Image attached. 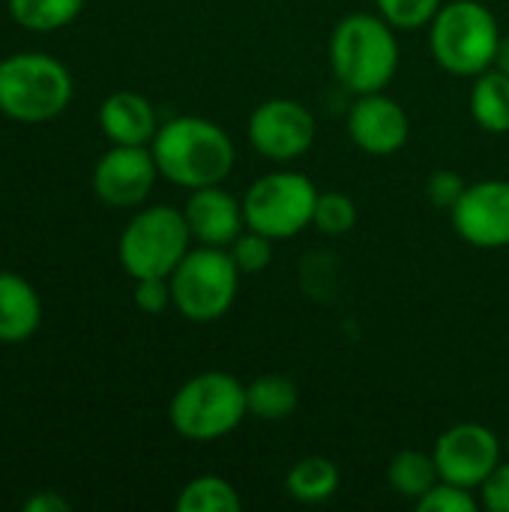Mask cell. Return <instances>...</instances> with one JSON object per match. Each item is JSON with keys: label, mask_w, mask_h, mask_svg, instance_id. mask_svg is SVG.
Listing matches in <instances>:
<instances>
[{"label": "cell", "mask_w": 509, "mask_h": 512, "mask_svg": "<svg viewBox=\"0 0 509 512\" xmlns=\"http://www.w3.org/2000/svg\"><path fill=\"white\" fill-rule=\"evenodd\" d=\"M150 150L159 174L189 192L222 183L234 168L231 135L204 117H174L162 123Z\"/></svg>", "instance_id": "obj_1"}, {"label": "cell", "mask_w": 509, "mask_h": 512, "mask_svg": "<svg viewBox=\"0 0 509 512\" xmlns=\"http://www.w3.org/2000/svg\"><path fill=\"white\" fill-rule=\"evenodd\" d=\"M330 66L336 78L357 96L384 90L399 69V42L393 24L369 12L342 18L330 36Z\"/></svg>", "instance_id": "obj_2"}, {"label": "cell", "mask_w": 509, "mask_h": 512, "mask_svg": "<svg viewBox=\"0 0 509 512\" xmlns=\"http://www.w3.org/2000/svg\"><path fill=\"white\" fill-rule=\"evenodd\" d=\"M69 69L42 51H21L0 60V114L18 123H45L72 102Z\"/></svg>", "instance_id": "obj_3"}, {"label": "cell", "mask_w": 509, "mask_h": 512, "mask_svg": "<svg viewBox=\"0 0 509 512\" xmlns=\"http://www.w3.org/2000/svg\"><path fill=\"white\" fill-rule=\"evenodd\" d=\"M501 27L489 6L477 0H453L438 9L429 30V45L435 60L465 78H477L492 69L501 48Z\"/></svg>", "instance_id": "obj_4"}, {"label": "cell", "mask_w": 509, "mask_h": 512, "mask_svg": "<svg viewBox=\"0 0 509 512\" xmlns=\"http://www.w3.org/2000/svg\"><path fill=\"white\" fill-rule=\"evenodd\" d=\"M249 417L246 387L228 372H201L189 378L168 405V420L186 441H219Z\"/></svg>", "instance_id": "obj_5"}, {"label": "cell", "mask_w": 509, "mask_h": 512, "mask_svg": "<svg viewBox=\"0 0 509 512\" xmlns=\"http://www.w3.org/2000/svg\"><path fill=\"white\" fill-rule=\"evenodd\" d=\"M189 243H192V231L183 210L156 204V207H144L129 219V225L120 234L117 255L132 279L171 276L177 264L186 258Z\"/></svg>", "instance_id": "obj_6"}, {"label": "cell", "mask_w": 509, "mask_h": 512, "mask_svg": "<svg viewBox=\"0 0 509 512\" xmlns=\"http://www.w3.org/2000/svg\"><path fill=\"white\" fill-rule=\"evenodd\" d=\"M240 276L231 252L219 246L189 249L171 273L174 309L195 324L219 321L237 300Z\"/></svg>", "instance_id": "obj_7"}, {"label": "cell", "mask_w": 509, "mask_h": 512, "mask_svg": "<svg viewBox=\"0 0 509 512\" xmlns=\"http://www.w3.org/2000/svg\"><path fill=\"white\" fill-rule=\"evenodd\" d=\"M315 183L300 171H276L255 180L243 198L246 228L267 234L270 240H288L306 231L318 204Z\"/></svg>", "instance_id": "obj_8"}, {"label": "cell", "mask_w": 509, "mask_h": 512, "mask_svg": "<svg viewBox=\"0 0 509 512\" xmlns=\"http://www.w3.org/2000/svg\"><path fill=\"white\" fill-rule=\"evenodd\" d=\"M432 456L441 480L477 489L501 465V441L483 423H456L438 435Z\"/></svg>", "instance_id": "obj_9"}, {"label": "cell", "mask_w": 509, "mask_h": 512, "mask_svg": "<svg viewBox=\"0 0 509 512\" xmlns=\"http://www.w3.org/2000/svg\"><path fill=\"white\" fill-rule=\"evenodd\" d=\"M315 117L297 99H267L249 117V141L252 147L273 159L291 162L312 150L315 144Z\"/></svg>", "instance_id": "obj_10"}, {"label": "cell", "mask_w": 509, "mask_h": 512, "mask_svg": "<svg viewBox=\"0 0 509 512\" xmlns=\"http://www.w3.org/2000/svg\"><path fill=\"white\" fill-rule=\"evenodd\" d=\"M159 174V165L153 159V150L132 147V144H114L93 168V192L102 204L126 210L147 201L153 192Z\"/></svg>", "instance_id": "obj_11"}, {"label": "cell", "mask_w": 509, "mask_h": 512, "mask_svg": "<svg viewBox=\"0 0 509 512\" xmlns=\"http://www.w3.org/2000/svg\"><path fill=\"white\" fill-rule=\"evenodd\" d=\"M450 213L453 228L465 243L480 249L509 246V180H483L468 186Z\"/></svg>", "instance_id": "obj_12"}, {"label": "cell", "mask_w": 509, "mask_h": 512, "mask_svg": "<svg viewBox=\"0 0 509 512\" xmlns=\"http://www.w3.org/2000/svg\"><path fill=\"white\" fill-rule=\"evenodd\" d=\"M348 135L369 156H393L408 144L411 123L405 108L378 93H360L348 111Z\"/></svg>", "instance_id": "obj_13"}, {"label": "cell", "mask_w": 509, "mask_h": 512, "mask_svg": "<svg viewBox=\"0 0 509 512\" xmlns=\"http://www.w3.org/2000/svg\"><path fill=\"white\" fill-rule=\"evenodd\" d=\"M183 216L189 222L192 240H198L201 246L225 249L246 228L243 204L228 189H222V183L192 189V195L183 207Z\"/></svg>", "instance_id": "obj_14"}, {"label": "cell", "mask_w": 509, "mask_h": 512, "mask_svg": "<svg viewBox=\"0 0 509 512\" xmlns=\"http://www.w3.org/2000/svg\"><path fill=\"white\" fill-rule=\"evenodd\" d=\"M99 129L111 144L147 147L159 132V120L153 105L141 93L120 90L99 105Z\"/></svg>", "instance_id": "obj_15"}, {"label": "cell", "mask_w": 509, "mask_h": 512, "mask_svg": "<svg viewBox=\"0 0 509 512\" xmlns=\"http://www.w3.org/2000/svg\"><path fill=\"white\" fill-rule=\"evenodd\" d=\"M42 324V300L36 288L12 273L0 270V342L18 345L27 342Z\"/></svg>", "instance_id": "obj_16"}, {"label": "cell", "mask_w": 509, "mask_h": 512, "mask_svg": "<svg viewBox=\"0 0 509 512\" xmlns=\"http://www.w3.org/2000/svg\"><path fill=\"white\" fill-rule=\"evenodd\" d=\"M471 114L492 135L509 132V75L498 66L480 72L471 87Z\"/></svg>", "instance_id": "obj_17"}, {"label": "cell", "mask_w": 509, "mask_h": 512, "mask_svg": "<svg viewBox=\"0 0 509 512\" xmlns=\"http://www.w3.org/2000/svg\"><path fill=\"white\" fill-rule=\"evenodd\" d=\"M339 483H342V474H339L336 462H330L327 456H306V459L294 462L285 477L288 495L300 504L330 501L339 492Z\"/></svg>", "instance_id": "obj_18"}, {"label": "cell", "mask_w": 509, "mask_h": 512, "mask_svg": "<svg viewBox=\"0 0 509 512\" xmlns=\"http://www.w3.org/2000/svg\"><path fill=\"white\" fill-rule=\"evenodd\" d=\"M387 480L393 486L396 495L408 498V501H420L435 483H441L438 465L432 453H420V450H402L390 459L387 465Z\"/></svg>", "instance_id": "obj_19"}, {"label": "cell", "mask_w": 509, "mask_h": 512, "mask_svg": "<svg viewBox=\"0 0 509 512\" xmlns=\"http://www.w3.org/2000/svg\"><path fill=\"white\" fill-rule=\"evenodd\" d=\"M297 384L285 375H261L246 387L249 414L267 423H279L297 411Z\"/></svg>", "instance_id": "obj_20"}, {"label": "cell", "mask_w": 509, "mask_h": 512, "mask_svg": "<svg viewBox=\"0 0 509 512\" xmlns=\"http://www.w3.org/2000/svg\"><path fill=\"white\" fill-rule=\"evenodd\" d=\"M243 510V498L225 477H195L177 495V512H237Z\"/></svg>", "instance_id": "obj_21"}, {"label": "cell", "mask_w": 509, "mask_h": 512, "mask_svg": "<svg viewBox=\"0 0 509 512\" xmlns=\"http://www.w3.org/2000/svg\"><path fill=\"white\" fill-rule=\"evenodd\" d=\"M6 6L12 21L24 30L51 33L72 24L81 15L84 0H6Z\"/></svg>", "instance_id": "obj_22"}, {"label": "cell", "mask_w": 509, "mask_h": 512, "mask_svg": "<svg viewBox=\"0 0 509 512\" xmlns=\"http://www.w3.org/2000/svg\"><path fill=\"white\" fill-rule=\"evenodd\" d=\"M312 225L327 237H342L357 225V204L345 192H321Z\"/></svg>", "instance_id": "obj_23"}, {"label": "cell", "mask_w": 509, "mask_h": 512, "mask_svg": "<svg viewBox=\"0 0 509 512\" xmlns=\"http://www.w3.org/2000/svg\"><path fill=\"white\" fill-rule=\"evenodd\" d=\"M228 252H231V258H234V264H237V270L243 276H255V273L270 267V261H273V240L267 234L255 231V228H246V231L237 234V240L228 246Z\"/></svg>", "instance_id": "obj_24"}, {"label": "cell", "mask_w": 509, "mask_h": 512, "mask_svg": "<svg viewBox=\"0 0 509 512\" xmlns=\"http://www.w3.org/2000/svg\"><path fill=\"white\" fill-rule=\"evenodd\" d=\"M381 18H387L399 30H414L432 24L441 9V0H375Z\"/></svg>", "instance_id": "obj_25"}, {"label": "cell", "mask_w": 509, "mask_h": 512, "mask_svg": "<svg viewBox=\"0 0 509 512\" xmlns=\"http://www.w3.org/2000/svg\"><path fill=\"white\" fill-rule=\"evenodd\" d=\"M420 512H474L477 510V498L471 495V489L456 486V483H435L420 501H417Z\"/></svg>", "instance_id": "obj_26"}, {"label": "cell", "mask_w": 509, "mask_h": 512, "mask_svg": "<svg viewBox=\"0 0 509 512\" xmlns=\"http://www.w3.org/2000/svg\"><path fill=\"white\" fill-rule=\"evenodd\" d=\"M135 306L147 315H159L168 306H174L171 297V276H150V279H135Z\"/></svg>", "instance_id": "obj_27"}, {"label": "cell", "mask_w": 509, "mask_h": 512, "mask_svg": "<svg viewBox=\"0 0 509 512\" xmlns=\"http://www.w3.org/2000/svg\"><path fill=\"white\" fill-rule=\"evenodd\" d=\"M465 189H468V186L462 183V177H459L456 171H450V168L432 171L429 180H426V195H429V201H432L435 207H444V210H453Z\"/></svg>", "instance_id": "obj_28"}, {"label": "cell", "mask_w": 509, "mask_h": 512, "mask_svg": "<svg viewBox=\"0 0 509 512\" xmlns=\"http://www.w3.org/2000/svg\"><path fill=\"white\" fill-rule=\"evenodd\" d=\"M483 504L492 512H509V462H501L486 480H483Z\"/></svg>", "instance_id": "obj_29"}, {"label": "cell", "mask_w": 509, "mask_h": 512, "mask_svg": "<svg viewBox=\"0 0 509 512\" xmlns=\"http://www.w3.org/2000/svg\"><path fill=\"white\" fill-rule=\"evenodd\" d=\"M69 501L63 498V495H57V492H39V495H33V498H27L24 501V512H69Z\"/></svg>", "instance_id": "obj_30"}, {"label": "cell", "mask_w": 509, "mask_h": 512, "mask_svg": "<svg viewBox=\"0 0 509 512\" xmlns=\"http://www.w3.org/2000/svg\"><path fill=\"white\" fill-rule=\"evenodd\" d=\"M495 66L509 75V36L507 39H501V48H498V60H495Z\"/></svg>", "instance_id": "obj_31"}, {"label": "cell", "mask_w": 509, "mask_h": 512, "mask_svg": "<svg viewBox=\"0 0 509 512\" xmlns=\"http://www.w3.org/2000/svg\"><path fill=\"white\" fill-rule=\"evenodd\" d=\"M507 456H509V441H507Z\"/></svg>", "instance_id": "obj_32"}]
</instances>
